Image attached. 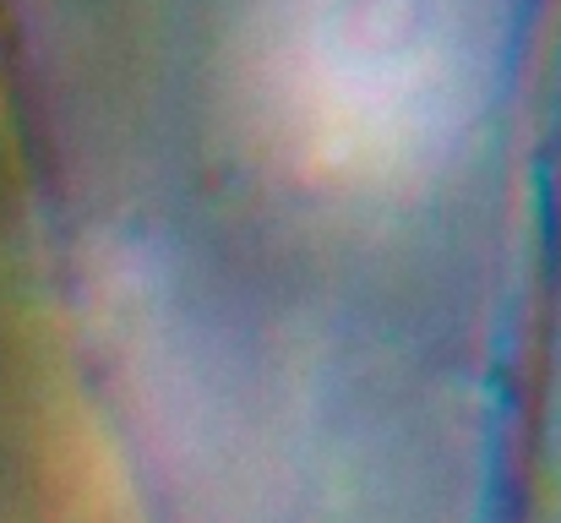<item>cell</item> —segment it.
Wrapping results in <instances>:
<instances>
[{
    "label": "cell",
    "mask_w": 561,
    "mask_h": 523,
    "mask_svg": "<svg viewBox=\"0 0 561 523\" xmlns=\"http://www.w3.org/2000/svg\"><path fill=\"white\" fill-rule=\"evenodd\" d=\"M256 93L300 170L355 185L414 174L463 121V22L453 0H267Z\"/></svg>",
    "instance_id": "cell-1"
}]
</instances>
